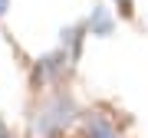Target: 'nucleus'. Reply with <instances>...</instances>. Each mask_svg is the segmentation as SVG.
I'll list each match as a JSON object with an SVG mask.
<instances>
[{
  "mask_svg": "<svg viewBox=\"0 0 148 138\" xmlns=\"http://www.w3.org/2000/svg\"><path fill=\"white\" fill-rule=\"evenodd\" d=\"M7 10H10V0H0V16H7Z\"/></svg>",
  "mask_w": 148,
  "mask_h": 138,
  "instance_id": "7",
  "label": "nucleus"
},
{
  "mask_svg": "<svg viewBox=\"0 0 148 138\" xmlns=\"http://www.w3.org/2000/svg\"><path fill=\"white\" fill-rule=\"evenodd\" d=\"M86 36H89L86 23H69V27H63V33H59V49H63V53L73 59V63H79Z\"/></svg>",
  "mask_w": 148,
  "mask_h": 138,
  "instance_id": "4",
  "label": "nucleus"
},
{
  "mask_svg": "<svg viewBox=\"0 0 148 138\" xmlns=\"http://www.w3.org/2000/svg\"><path fill=\"white\" fill-rule=\"evenodd\" d=\"M86 138H122V135L112 125V118H106L102 112H92L86 115Z\"/></svg>",
  "mask_w": 148,
  "mask_h": 138,
  "instance_id": "5",
  "label": "nucleus"
},
{
  "mask_svg": "<svg viewBox=\"0 0 148 138\" xmlns=\"http://www.w3.org/2000/svg\"><path fill=\"white\" fill-rule=\"evenodd\" d=\"M7 138H13V135H7Z\"/></svg>",
  "mask_w": 148,
  "mask_h": 138,
  "instance_id": "9",
  "label": "nucleus"
},
{
  "mask_svg": "<svg viewBox=\"0 0 148 138\" xmlns=\"http://www.w3.org/2000/svg\"><path fill=\"white\" fill-rule=\"evenodd\" d=\"M86 30H89V36H99V40H106L115 33V13L109 10V7H102V3H95L89 16H86Z\"/></svg>",
  "mask_w": 148,
  "mask_h": 138,
  "instance_id": "3",
  "label": "nucleus"
},
{
  "mask_svg": "<svg viewBox=\"0 0 148 138\" xmlns=\"http://www.w3.org/2000/svg\"><path fill=\"white\" fill-rule=\"evenodd\" d=\"M10 132H7V125H3V118H0V138H7Z\"/></svg>",
  "mask_w": 148,
  "mask_h": 138,
  "instance_id": "8",
  "label": "nucleus"
},
{
  "mask_svg": "<svg viewBox=\"0 0 148 138\" xmlns=\"http://www.w3.org/2000/svg\"><path fill=\"white\" fill-rule=\"evenodd\" d=\"M112 3H115L122 13H132V3H135V0H112Z\"/></svg>",
  "mask_w": 148,
  "mask_h": 138,
  "instance_id": "6",
  "label": "nucleus"
},
{
  "mask_svg": "<svg viewBox=\"0 0 148 138\" xmlns=\"http://www.w3.org/2000/svg\"><path fill=\"white\" fill-rule=\"evenodd\" d=\"M73 66H76V63H73V59H69L63 49L56 46L53 53H46V56H40V59H36V79H40V82H59Z\"/></svg>",
  "mask_w": 148,
  "mask_h": 138,
  "instance_id": "2",
  "label": "nucleus"
},
{
  "mask_svg": "<svg viewBox=\"0 0 148 138\" xmlns=\"http://www.w3.org/2000/svg\"><path fill=\"white\" fill-rule=\"evenodd\" d=\"M79 115V105L69 92H53L33 109L30 115V138H56L63 135Z\"/></svg>",
  "mask_w": 148,
  "mask_h": 138,
  "instance_id": "1",
  "label": "nucleus"
}]
</instances>
